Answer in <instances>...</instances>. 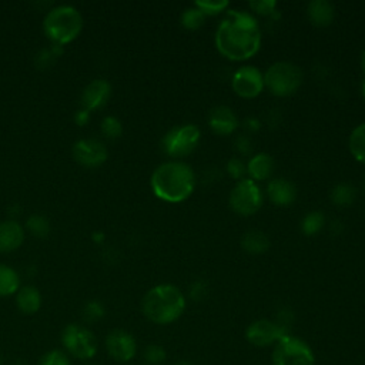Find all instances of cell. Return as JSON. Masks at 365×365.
I'll list each match as a JSON object with an SVG mask.
<instances>
[{
    "instance_id": "obj_38",
    "label": "cell",
    "mask_w": 365,
    "mask_h": 365,
    "mask_svg": "<svg viewBox=\"0 0 365 365\" xmlns=\"http://www.w3.org/2000/svg\"><path fill=\"white\" fill-rule=\"evenodd\" d=\"M90 121V111L86 108H80L74 113V123L77 125H84Z\"/></svg>"
},
{
    "instance_id": "obj_11",
    "label": "cell",
    "mask_w": 365,
    "mask_h": 365,
    "mask_svg": "<svg viewBox=\"0 0 365 365\" xmlns=\"http://www.w3.org/2000/svg\"><path fill=\"white\" fill-rule=\"evenodd\" d=\"M287 334H289L288 329L279 325L277 321L257 319L247 327L245 339L257 348H265L275 345Z\"/></svg>"
},
{
    "instance_id": "obj_16",
    "label": "cell",
    "mask_w": 365,
    "mask_h": 365,
    "mask_svg": "<svg viewBox=\"0 0 365 365\" xmlns=\"http://www.w3.org/2000/svg\"><path fill=\"white\" fill-rule=\"evenodd\" d=\"M267 195L272 204L278 207H288L297 198V187L288 178H272L267 185Z\"/></svg>"
},
{
    "instance_id": "obj_10",
    "label": "cell",
    "mask_w": 365,
    "mask_h": 365,
    "mask_svg": "<svg viewBox=\"0 0 365 365\" xmlns=\"http://www.w3.org/2000/svg\"><path fill=\"white\" fill-rule=\"evenodd\" d=\"M231 87L234 93L242 98H255L265 88L264 73L255 66H241L231 77Z\"/></svg>"
},
{
    "instance_id": "obj_31",
    "label": "cell",
    "mask_w": 365,
    "mask_h": 365,
    "mask_svg": "<svg viewBox=\"0 0 365 365\" xmlns=\"http://www.w3.org/2000/svg\"><path fill=\"white\" fill-rule=\"evenodd\" d=\"M143 358L147 365H161L167 359V352L158 344H148L143 351Z\"/></svg>"
},
{
    "instance_id": "obj_43",
    "label": "cell",
    "mask_w": 365,
    "mask_h": 365,
    "mask_svg": "<svg viewBox=\"0 0 365 365\" xmlns=\"http://www.w3.org/2000/svg\"><path fill=\"white\" fill-rule=\"evenodd\" d=\"M11 365H27L23 359H16L14 362H11Z\"/></svg>"
},
{
    "instance_id": "obj_22",
    "label": "cell",
    "mask_w": 365,
    "mask_h": 365,
    "mask_svg": "<svg viewBox=\"0 0 365 365\" xmlns=\"http://www.w3.org/2000/svg\"><path fill=\"white\" fill-rule=\"evenodd\" d=\"M21 287L19 272L6 264H0V297L16 295Z\"/></svg>"
},
{
    "instance_id": "obj_27",
    "label": "cell",
    "mask_w": 365,
    "mask_h": 365,
    "mask_svg": "<svg viewBox=\"0 0 365 365\" xmlns=\"http://www.w3.org/2000/svg\"><path fill=\"white\" fill-rule=\"evenodd\" d=\"M61 54H63V46L53 43L50 47H44V48L38 50V53L36 54L34 63L40 68H47Z\"/></svg>"
},
{
    "instance_id": "obj_21",
    "label": "cell",
    "mask_w": 365,
    "mask_h": 365,
    "mask_svg": "<svg viewBox=\"0 0 365 365\" xmlns=\"http://www.w3.org/2000/svg\"><path fill=\"white\" fill-rule=\"evenodd\" d=\"M241 248L252 255L264 254L269 248V238L259 230H250L241 237Z\"/></svg>"
},
{
    "instance_id": "obj_28",
    "label": "cell",
    "mask_w": 365,
    "mask_h": 365,
    "mask_svg": "<svg viewBox=\"0 0 365 365\" xmlns=\"http://www.w3.org/2000/svg\"><path fill=\"white\" fill-rule=\"evenodd\" d=\"M26 228H27V231L31 235L43 238V237H46L50 232V222H48V220L44 215L33 214V215H30L27 218Z\"/></svg>"
},
{
    "instance_id": "obj_3",
    "label": "cell",
    "mask_w": 365,
    "mask_h": 365,
    "mask_svg": "<svg viewBox=\"0 0 365 365\" xmlns=\"http://www.w3.org/2000/svg\"><path fill=\"white\" fill-rule=\"evenodd\" d=\"M185 305V295L173 284L154 285L141 299L144 317L157 325H168L177 321L182 315Z\"/></svg>"
},
{
    "instance_id": "obj_6",
    "label": "cell",
    "mask_w": 365,
    "mask_h": 365,
    "mask_svg": "<svg viewBox=\"0 0 365 365\" xmlns=\"http://www.w3.org/2000/svg\"><path fill=\"white\" fill-rule=\"evenodd\" d=\"M63 351L76 359L83 362L91 361L98 351V341L94 332L80 324H67L60 335Z\"/></svg>"
},
{
    "instance_id": "obj_8",
    "label": "cell",
    "mask_w": 365,
    "mask_h": 365,
    "mask_svg": "<svg viewBox=\"0 0 365 365\" xmlns=\"http://www.w3.org/2000/svg\"><path fill=\"white\" fill-rule=\"evenodd\" d=\"M272 365H315L311 346L294 335H284L272 349Z\"/></svg>"
},
{
    "instance_id": "obj_9",
    "label": "cell",
    "mask_w": 365,
    "mask_h": 365,
    "mask_svg": "<svg viewBox=\"0 0 365 365\" xmlns=\"http://www.w3.org/2000/svg\"><path fill=\"white\" fill-rule=\"evenodd\" d=\"M264 202V194L258 182L251 178H242L234 184L228 195L230 208L238 215H252L255 214Z\"/></svg>"
},
{
    "instance_id": "obj_45",
    "label": "cell",
    "mask_w": 365,
    "mask_h": 365,
    "mask_svg": "<svg viewBox=\"0 0 365 365\" xmlns=\"http://www.w3.org/2000/svg\"><path fill=\"white\" fill-rule=\"evenodd\" d=\"M81 365H96V364H93V362H90V361H88V362H83Z\"/></svg>"
},
{
    "instance_id": "obj_1",
    "label": "cell",
    "mask_w": 365,
    "mask_h": 365,
    "mask_svg": "<svg viewBox=\"0 0 365 365\" xmlns=\"http://www.w3.org/2000/svg\"><path fill=\"white\" fill-rule=\"evenodd\" d=\"M215 47L232 61H244L258 53L261 29L254 14L244 10H227L215 31Z\"/></svg>"
},
{
    "instance_id": "obj_2",
    "label": "cell",
    "mask_w": 365,
    "mask_h": 365,
    "mask_svg": "<svg viewBox=\"0 0 365 365\" xmlns=\"http://www.w3.org/2000/svg\"><path fill=\"white\" fill-rule=\"evenodd\" d=\"M197 175L190 164L181 160H170L154 168L150 187L153 194L165 202L185 201L195 188Z\"/></svg>"
},
{
    "instance_id": "obj_15",
    "label": "cell",
    "mask_w": 365,
    "mask_h": 365,
    "mask_svg": "<svg viewBox=\"0 0 365 365\" xmlns=\"http://www.w3.org/2000/svg\"><path fill=\"white\" fill-rule=\"evenodd\" d=\"M208 127L217 135H230L238 127V118L228 106H215L208 114Z\"/></svg>"
},
{
    "instance_id": "obj_13",
    "label": "cell",
    "mask_w": 365,
    "mask_h": 365,
    "mask_svg": "<svg viewBox=\"0 0 365 365\" xmlns=\"http://www.w3.org/2000/svg\"><path fill=\"white\" fill-rule=\"evenodd\" d=\"M74 160L84 167H98L106 163L108 151L106 144L98 138H80L71 148Z\"/></svg>"
},
{
    "instance_id": "obj_41",
    "label": "cell",
    "mask_w": 365,
    "mask_h": 365,
    "mask_svg": "<svg viewBox=\"0 0 365 365\" xmlns=\"http://www.w3.org/2000/svg\"><path fill=\"white\" fill-rule=\"evenodd\" d=\"M359 63H361V68H362V71H364V74H365V48H364V50H362V53H361Z\"/></svg>"
},
{
    "instance_id": "obj_33",
    "label": "cell",
    "mask_w": 365,
    "mask_h": 365,
    "mask_svg": "<svg viewBox=\"0 0 365 365\" xmlns=\"http://www.w3.org/2000/svg\"><path fill=\"white\" fill-rule=\"evenodd\" d=\"M81 312H83L84 321H87V322H97V321H100L106 315V308H104V305L100 301L91 299V301H87L84 304Z\"/></svg>"
},
{
    "instance_id": "obj_20",
    "label": "cell",
    "mask_w": 365,
    "mask_h": 365,
    "mask_svg": "<svg viewBox=\"0 0 365 365\" xmlns=\"http://www.w3.org/2000/svg\"><path fill=\"white\" fill-rule=\"evenodd\" d=\"M16 305L21 314H36L41 308L40 291L34 285H21L16 292Z\"/></svg>"
},
{
    "instance_id": "obj_24",
    "label": "cell",
    "mask_w": 365,
    "mask_h": 365,
    "mask_svg": "<svg viewBox=\"0 0 365 365\" xmlns=\"http://www.w3.org/2000/svg\"><path fill=\"white\" fill-rule=\"evenodd\" d=\"M348 148L356 161L365 164V121L351 131L348 137Z\"/></svg>"
},
{
    "instance_id": "obj_39",
    "label": "cell",
    "mask_w": 365,
    "mask_h": 365,
    "mask_svg": "<svg viewBox=\"0 0 365 365\" xmlns=\"http://www.w3.org/2000/svg\"><path fill=\"white\" fill-rule=\"evenodd\" d=\"M261 128V121L255 117H247L244 120V130L248 133H257Z\"/></svg>"
},
{
    "instance_id": "obj_34",
    "label": "cell",
    "mask_w": 365,
    "mask_h": 365,
    "mask_svg": "<svg viewBox=\"0 0 365 365\" xmlns=\"http://www.w3.org/2000/svg\"><path fill=\"white\" fill-rule=\"evenodd\" d=\"M225 171L232 180L240 181L242 178H247V163H244V158L238 155L231 157L225 164Z\"/></svg>"
},
{
    "instance_id": "obj_47",
    "label": "cell",
    "mask_w": 365,
    "mask_h": 365,
    "mask_svg": "<svg viewBox=\"0 0 365 365\" xmlns=\"http://www.w3.org/2000/svg\"><path fill=\"white\" fill-rule=\"evenodd\" d=\"M364 192H365V178H364Z\"/></svg>"
},
{
    "instance_id": "obj_29",
    "label": "cell",
    "mask_w": 365,
    "mask_h": 365,
    "mask_svg": "<svg viewBox=\"0 0 365 365\" xmlns=\"http://www.w3.org/2000/svg\"><path fill=\"white\" fill-rule=\"evenodd\" d=\"M100 131L106 138L114 140L123 134V124L115 115H106L100 123Z\"/></svg>"
},
{
    "instance_id": "obj_25",
    "label": "cell",
    "mask_w": 365,
    "mask_h": 365,
    "mask_svg": "<svg viewBox=\"0 0 365 365\" xmlns=\"http://www.w3.org/2000/svg\"><path fill=\"white\" fill-rule=\"evenodd\" d=\"M324 227H325V215L317 210L307 212L301 220V231L308 237L317 235L318 232L322 231Z\"/></svg>"
},
{
    "instance_id": "obj_12",
    "label": "cell",
    "mask_w": 365,
    "mask_h": 365,
    "mask_svg": "<svg viewBox=\"0 0 365 365\" xmlns=\"http://www.w3.org/2000/svg\"><path fill=\"white\" fill-rule=\"evenodd\" d=\"M104 345L110 358L120 364H127L137 355V341L134 335L125 329L110 331Z\"/></svg>"
},
{
    "instance_id": "obj_19",
    "label": "cell",
    "mask_w": 365,
    "mask_h": 365,
    "mask_svg": "<svg viewBox=\"0 0 365 365\" xmlns=\"http://www.w3.org/2000/svg\"><path fill=\"white\" fill-rule=\"evenodd\" d=\"M307 16L315 27H328L334 21L335 9L327 0H312L307 6Z\"/></svg>"
},
{
    "instance_id": "obj_42",
    "label": "cell",
    "mask_w": 365,
    "mask_h": 365,
    "mask_svg": "<svg viewBox=\"0 0 365 365\" xmlns=\"http://www.w3.org/2000/svg\"><path fill=\"white\" fill-rule=\"evenodd\" d=\"M174 365H192V362H190L187 359H181V361H177Z\"/></svg>"
},
{
    "instance_id": "obj_44",
    "label": "cell",
    "mask_w": 365,
    "mask_h": 365,
    "mask_svg": "<svg viewBox=\"0 0 365 365\" xmlns=\"http://www.w3.org/2000/svg\"><path fill=\"white\" fill-rule=\"evenodd\" d=\"M361 91H362V97L365 98V80L362 81V86H361Z\"/></svg>"
},
{
    "instance_id": "obj_30",
    "label": "cell",
    "mask_w": 365,
    "mask_h": 365,
    "mask_svg": "<svg viewBox=\"0 0 365 365\" xmlns=\"http://www.w3.org/2000/svg\"><path fill=\"white\" fill-rule=\"evenodd\" d=\"M194 6L198 7L205 17H208L227 11L230 3L227 0H198L194 3Z\"/></svg>"
},
{
    "instance_id": "obj_26",
    "label": "cell",
    "mask_w": 365,
    "mask_h": 365,
    "mask_svg": "<svg viewBox=\"0 0 365 365\" xmlns=\"http://www.w3.org/2000/svg\"><path fill=\"white\" fill-rule=\"evenodd\" d=\"M205 16L204 13L195 7V6H191V7H187L181 16H180V23L181 26L185 29V30H197L200 29L204 23H205Z\"/></svg>"
},
{
    "instance_id": "obj_7",
    "label": "cell",
    "mask_w": 365,
    "mask_h": 365,
    "mask_svg": "<svg viewBox=\"0 0 365 365\" xmlns=\"http://www.w3.org/2000/svg\"><path fill=\"white\" fill-rule=\"evenodd\" d=\"M201 131L195 124L187 123L170 128L161 138L163 151L173 160L190 155L200 144Z\"/></svg>"
},
{
    "instance_id": "obj_4",
    "label": "cell",
    "mask_w": 365,
    "mask_h": 365,
    "mask_svg": "<svg viewBox=\"0 0 365 365\" xmlns=\"http://www.w3.org/2000/svg\"><path fill=\"white\" fill-rule=\"evenodd\" d=\"M83 29V16L71 4H58L47 10L43 19L44 34L54 43L64 46L73 41Z\"/></svg>"
},
{
    "instance_id": "obj_5",
    "label": "cell",
    "mask_w": 365,
    "mask_h": 365,
    "mask_svg": "<svg viewBox=\"0 0 365 365\" xmlns=\"http://www.w3.org/2000/svg\"><path fill=\"white\" fill-rule=\"evenodd\" d=\"M304 80L299 66L291 61H275L264 73V86L277 97H288L298 91Z\"/></svg>"
},
{
    "instance_id": "obj_46",
    "label": "cell",
    "mask_w": 365,
    "mask_h": 365,
    "mask_svg": "<svg viewBox=\"0 0 365 365\" xmlns=\"http://www.w3.org/2000/svg\"><path fill=\"white\" fill-rule=\"evenodd\" d=\"M0 365H3V358H1V354H0Z\"/></svg>"
},
{
    "instance_id": "obj_14",
    "label": "cell",
    "mask_w": 365,
    "mask_h": 365,
    "mask_svg": "<svg viewBox=\"0 0 365 365\" xmlns=\"http://www.w3.org/2000/svg\"><path fill=\"white\" fill-rule=\"evenodd\" d=\"M111 96V84L104 78L91 80L81 91L80 103L81 108L88 110L90 113L106 106Z\"/></svg>"
},
{
    "instance_id": "obj_23",
    "label": "cell",
    "mask_w": 365,
    "mask_h": 365,
    "mask_svg": "<svg viewBox=\"0 0 365 365\" xmlns=\"http://www.w3.org/2000/svg\"><path fill=\"white\" fill-rule=\"evenodd\" d=\"M329 198H331L332 204H335L338 207H349L356 200V188H355V185H352L351 182H346V181L336 182L331 188Z\"/></svg>"
},
{
    "instance_id": "obj_40",
    "label": "cell",
    "mask_w": 365,
    "mask_h": 365,
    "mask_svg": "<svg viewBox=\"0 0 365 365\" xmlns=\"http://www.w3.org/2000/svg\"><path fill=\"white\" fill-rule=\"evenodd\" d=\"M93 240H94V242H97V244H101L103 241H104V234L101 232V231H96V232H93Z\"/></svg>"
},
{
    "instance_id": "obj_32",
    "label": "cell",
    "mask_w": 365,
    "mask_h": 365,
    "mask_svg": "<svg viewBox=\"0 0 365 365\" xmlns=\"http://www.w3.org/2000/svg\"><path fill=\"white\" fill-rule=\"evenodd\" d=\"M37 365H71V359L63 349L54 348L44 352Z\"/></svg>"
},
{
    "instance_id": "obj_37",
    "label": "cell",
    "mask_w": 365,
    "mask_h": 365,
    "mask_svg": "<svg viewBox=\"0 0 365 365\" xmlns=\"http://www.w3.org/2000/svg\"><path fill=\"white\" fill-rule=\"evenodd\" d=\"M188 295L192 301L200 302L207 298L208 295V284L204 279H195L188 289Z\"/></svg>"
},
{
    "instance_id": "obj_36",
    "label": "cell",
    "mask_w": 365,
    "mask_h": 365,
    "mask_svg": "<svg viewBox=\"0 0 365 365\" xmlns=\"http://www.w3.org/2000/svg\"><path fill=\"white\" fill-rule=\"evenodd\" d=\"M234 148L238 153V157H248L252 153V140L248 134H240L234 138Z\"/></svg>"
},
{
    "instance_id": "obj_18",
    "label": "cell",
    "mask_w": 365,
    "mask_h": 365,
    "mask_svg": "<svg viewBox=\"0 0 365 365\" xmlns=\"http://www.w3.org/2000/svg\"><path fill=\"white\" fill-rule=\"evenodd\" d=\"M24 241V228L16 220H4L0 222V252L17 250Z\"/></svg>"
},
{
    "instance_id": "obj_17",
    "label": "cell",
    "mask_w": 365,
    "mask_h": 365,
    "mask_svg": "<svg viewBox=\"0 0 365 365\" xmlns=\"http://www.w3.org/2000/svg\"><path fill=\"white\" fill-rule=\"evenodd\" d=\"M275 170V161L268 153H257L247 161V175L255 182L267 181Z\"/></svg>"
},
{
    "instance_id": "obj_35",
    "label": "cell",
    "mask_w": 365,
    "mask_h": 365,
    "mask_svg": "<svg viewBox=\"0 0 365 365\" xmlns=\"http://www.w3.org/2000/svg\"><path fill=\"white\" fill-rule=\"evenodd\" d=\"M248 7L251 9V11L254 14L258 16H272L275 13V7H277V1L274 0H254L248 3Z\"/></svg>"
}]
</instances>
